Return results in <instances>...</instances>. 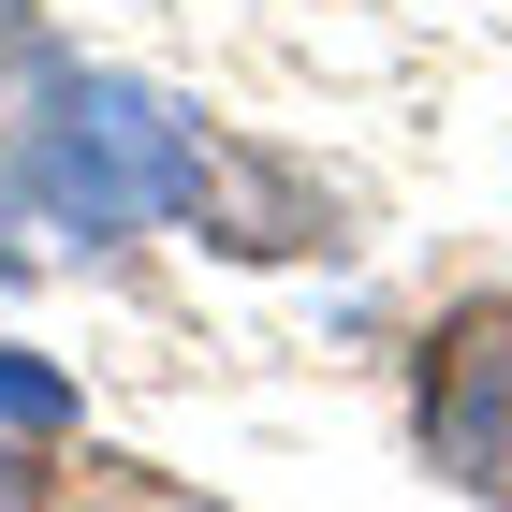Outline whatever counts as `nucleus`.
<instances>
[{
    "mask_svg": "<svg viewBox=\"0 0 512 512\" xmlns=\"http://www.w3.org/2000/svg\"><path fill=\"white\" fill-rule=\"evenodd\" d=\"M425 469L454 498H512V308L454 322L439 337V381H425Z\"/></svg>",
    "mask_w": 512,
    "mask_h": 512,
    "instance_id": "f257e3e1",
    "label": "nucleus"
},
{
    "mask_svg": "<svg viewBox=\"0 0 512 512\" xmlns=\"http://www.w3.org/2000/svg\"><path fill=\"white\" fill-rule=\"evenodd\" d=\"M30 483H44V469H30V454H0V498H30Z\"/></svg>",
    "mask_w": 512,
    "mask_h": 512,
    "instance_id": "7ed1b4c3",
    "label": "nucleus"
},
{
    "mask_svg": "<svg viewBox=\"0 0 512 512\" xmlns=\"http://www.w3.org/2000/svg\"><path fill=\"white\" fill-rule=\"evenodd\" d=\"M59 425H74V381L30 366V352H0V439H59Z\"/></svg>",
    "mask_w": 512,
    "mask_h": 512,
    "instance_id": "f03ea898",
    "label": "nucleus"
}]
</instances>
